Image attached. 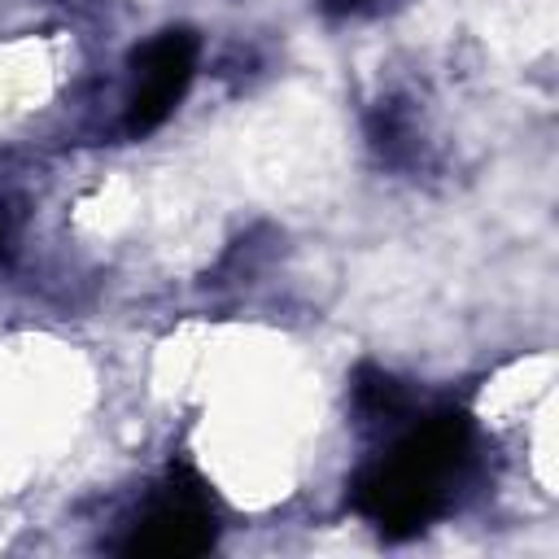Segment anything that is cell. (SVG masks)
Listing matches in <instances>:
<instances>
[{"label": "cell", "mask_w": 559, "mask_h": 559, "mask_svg": "<svg viewBox=\"0 0 559 559\" xmlns=\"http://www.w3.org/2000/svg\"><path fill=\"white\" fill-rule=\"evenodd\" d=\"M354 402H358V411L371 415V419H393V415L406 411L402 384H397L393 376H384V371H371V367L358 371V380H354Z\"/></svg>", "instance_id": "277c9868"}, {"label": "cell", "mask_w": 559, "mask_h": 559, "mask_svg": "<svg viewBox=\"0 0 559 559\" xmlns=\"http://www.w3.org/2000/svg\"><path fill=\"white\" fill-rule=\"evenodd\" d=\"M0 245H4V227H0Z\"/></svg>", "instance_id": "8992f818"}, {"label": "cell", "mask_w": 559, "mask_h": 559, "mask_svg": "<svg viewBox=\"0 0 559 559\" xmlns=\"http://www.w3.org/2000/svg\"><path fill=\"white\" fill-rule=\"evenodd\" d=\"M218 537V520L201 493V480L183 467H175L170 476V493L135 524V533L127 537V555H144V559H192L205 555Z\"/></svg>", "instance_id": "3957f363"}, {"label": "cell", "mask_w": 559, "mask_h": 559, "mask_svg": "<svg viewBox=\"0 0 559 559\" xmlns=\"http://www.w3.org/2000/svg\"><path fill=\"white\" fill-rule=\"evenodd\" d=\"M358 4H367V0H323L328 13H349V9H358Z\"/></svg>", "instance_id": "5b68a950"}, {"label": "cell", "mask_w": 559, "mask_h": 559, "mask_svg": "<svg viewBox=\"0 0 559 559\" xmlns=\"http://www.w3.org/2000/svg\"><path fill=\"white\" fill-rule=\"evenodd\" d=\"M467 454H472V419L463 411L428 415L380 463H371L354 480L349 502L384 537L393 542L411 537L445 507L450 485L463 472Z\"/></svg>", "instance_id": "6da1fadb"}, {"label": "cell", "mask_w": 559, "mask_h": 559, "mask_svg": "<svg viewBox=\"0 0 559 559\" xmlns=\"http://www.w3.org/2000/svg\"><path fill=\"white\" fill-rule=\"evenodd\" d=\"M197 52L201 44L188 26H170L131 52V96H127L131 135H148L175 114V105L183 100L197 74Z\"/></svg>", "instance_id": "7a4b0ae2"}]
</instances>
